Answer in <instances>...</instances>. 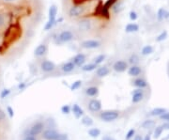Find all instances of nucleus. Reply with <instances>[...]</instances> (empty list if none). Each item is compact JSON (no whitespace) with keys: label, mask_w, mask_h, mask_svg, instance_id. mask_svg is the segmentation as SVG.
Wrapping results in <instances>:
<instances>
[{"label":"nucleus","mask_w":169,"mask_h":140,"mask_svg":"<svg viewBox=\"0 0 169 140\" xmlns=\"http://www.w3.org/2000/svg\"><path fill=\"white\" fill-rule=\"evenodd\" d=\"M74 39V34L71 30H63L55 38V42L56 44H67V42H70Z\"/></svg>","instance_id":"1"},{"label":"nucleus","mask_w":169,"mask_h":140,"mask_svg":"<svg viewBox=\"0 0 169 140\" xmlns=\"http://www.w3.org/2000/svg\"><path fill=\"white\" fill-rule=\"evenodd\" d=\"M86 9V8L84 4H81V3L76 4V5H73L72 7L70 8L68 14H69V16L71 18H77V17H80L83 14H85Z\"/></svg>","instance_id":"2"},{"label":"nucleus","mask_w":169,"mask_h":140,"mask_svg":"<svg viewBox=\"0 0 169 140\" xmlns=\"http://www.w3.org/2000/svg\"><path fill=\"white\" fill-rule=\"evenodd\" d=\"M118 117H119V113L117 110H105L100 114V118L104 122L114 121Z\"/></svg>","instance_id":"3"},{"label":"nucleus","mask_w":169,"mask_h":140,"mask_svg":"<svg viewBox=\"0 0 169 140\" xmlns=\"http://www.w3.org/2000/svg\"><path fill=\"white\" fill-rule=\"evenodd\" d=\"M44 129V124L41 121H37L34 123L28 131V135H33V136H37L40 134H42Z\"/></svg>","instance_id":"4"},{"label":"nucleus","mask_w":169,"mask_h":140,"mask_svg":"<svg viewBox=\"0 0 169 140\" xmlns=\"http://www.w3.org/2000/svg\"><path fill=\"white\" fill-rule=\"evenodd\" d=\"M77 27L81 32H88L92 28V23L89 19L84 18L77 23Z\"/></svg>","instance_id":"5"},{"label":"nucleus","mask_w":169,"mask_h":140,"mask_svg":"<svg viewBox=\"0 0 169 140\" xmlns=\"http://www.w3.org/2000/svg\"><path fill=\"white\" fill-rule=\"evenodd\" d=\"M101 44L98 40H86L81 42V47L84 49H97L100 47Z\"/></svg>","instance_id":"6"},{"label":"nucleus","mask_w":169,"mask_h":140,"mask_svg":"<svg viewBox=\"0 0 169 140\" xmlns=\"http://www.w3.org/2000/svg\"><path fill=\"white\" fill-rule=\"evenodd\" d=\"M129 68V63L125 60H118L113 65V70L116 72H124Z\"/></svg>","instance_id":"7"},{"label":"nucleus","mask_w":169,"mask_h":140,"mask_svg":"<svg viewBox=\"0 0 169 140\" xmlns=\"http://www.w3.org/2000/svg\"><path fill=\"white\" fill-rule=\"evenodd\" d=\"M40 70L43 72H52L55 70L56 66H55V64L51 61V60H47V59H45L43 60L41 63H40Z\"/></svg>","instance_id":"8"},{"label":"nucleus","mask_w":169,"mask_h":140,"mask_svg":"<svg viewBox=\"0 0 169 140\" xmlns=\"http://www.w3.org/2000/svg\"><path fill=\"white\" fill-rule=\"evenodd\" d=\"M59 133L55 129H46L42 132V137L44 140H56Z\"/></svg>","instance_id":"9"},{"label":"nucleus","mask_w":169,"mask_h":140,"mask_svg":"<svg viewBox=\"0 0 169 140\" xmlns=\"http://www.w3.org/2000/svg\"><path fill=\"white\" fill-rule=\"evenodd\" d=\"M86 56L83 53H78L72 58V61L73 62V64L75 65V67H79L81 68L84 64L86 63Z\"/></svg>","instance_id":"10"},{"label":"nucleus","mask_w":169,"mask_h":140,"mask_svg":"<svg viewBox=\"0 0 169 140\" xmlns=\"http://www.w3.org/2000/svg\"><path fill=\"white\" fill-rule=\"evenodd\" d=\"M88 110L91 111V112H99L100 111L101 109V103L100 100H97V99H92L90 100L89 103H88Z\"/></svg>","instance_id":"11"},{"label":"nucleus","mask_w":169,"mask_h":140,"mask_svg":"<svg viewBox=\"0 0 169 140\" xmlns=\"http://www.w3.org/2000/svg\"><path fill=\"white\" fill-rule=\"evenodd\" d=\"M47 51H48L47 45L45 44H40L35 48V50H34V56L37 58H41L46 55Z\"/></svg>","instance_id":"12"},{"label":"nucleus","mask_w":169,"mask_h":140,"mask_svg":"<svg viewBox=\"0 0 169 140\" xmlns=\"http://www.w3.org/2000/svg\"><path fill=\"white\" fill-rule=\"evenodd\" d=\"M144 99V92L142 90V89H134L132 92V103H140L142 100Z\"/></svg>","instance_id":"13"},{"label":"nucleus","mask_w":169,"mask_h":140,"mask_svg":"<svg viewBox=\"0 0 169 140\" xmlns=\"http://www.w3.org/2000/svg\"><path fill=\"white\" fill-rule=\"evenodd\" d=\"M95 71H96V76L99 78H104L110 73V70L107 66H100Z\"/></svg>","instance_id":"14"},{"label":"nucleus","mask_w":169,"mask_h":140,"mask_svg":"<svg viewBox=\"0 0 169 140\" xmlns=\"http://www.w3.org/2000/svg\"><path fill=\"white\" fill-rule=\"evenodd\" d=\"M60 69H61V71L63 72H65V73H70V72H73L74 71V69H75V65L73 64V62L71 60V61H67V62H64L62 65H61V67H60Z\"/></svg>","instance_id":"15"},{"label":"nucleus","mask_w":169,"mask_h":140,"mask_svg":"<svg viewBox=\"0 0 169 140\" xmlns=\"http://www.w3.org/2000/svg\"><path fill=\"white\" fill-rule=\"evenodd\" d=\"M56 14H58V7L55 5H51L48 10V21L55 22L56 21Z\"/></svg>","instance_id":"16"},{"label":"nucleus","mask_w":169,"mask_h":140,"mask_svg":"<svg viewBox=\"0 0 169 140\" xmlns=\"http://www.w3.org/2000/svg\"><path fill=\"white\" fill-rule=\"evenodd\" d=\"M142 72V69L137 65H132L130 68H128V74L132 77H137Z\"/></svg>","instance_id":"17"},{"label":"nucleus","mask_w":169,"mask_h":140,"mask_svg":"<svg viewBox=\"0 0 169 140\" xmlns=\"http://www.w3.org/2000/svg\"><path fill=\"white\" fill-rule=\"evenodd\" d=\"M85 93L88 97H97L99 95V89L95 86H91L85 89Z\"/></svg>","instance_id":"18"},{"label":"nucleus","mask_w":169,"mask_h":140,"mask_svg":"<svg viewBox=\"0 0 169 140\" xmlns=\"http://www.w3.org/2000/svg\"><path fill=\"white\" fill-rule=\"evenodd\" d=\"M97 68H98V65H96V64L93 63V62H90V63H85L84 65L81 67V70H82L83 72H88L95 71Z\"/></svg>","instance_id":"19"},{"label":"nucleus","mask_w":169,"mask_h":140,"mask_svg":"<svg viewBox=\"0 0 169 140\" xmlns=\"http://www.w3.org/2000/svg\"><path fill=\"white\" fill-rule=\"evenodd\" d=\"M133 86L136 89H144L146 88V86H148V83H146V81L143 78H137V79H135L133 82H132Z\"/></svg>","instance_id":"20"},{"label":"nucleus","mask_w":169,"mask_h":140,"mask_svg":"<svg viewBox=\"0 0 169 140\" xmlns=\"http://www.w3.org/2000/svg\"><path fill=\"white\" fill-rule=\"evenodd\" d=\"M72 113L73 115L75 116V117L79 118V117H81L83 115H84V110L81 108L80 106H79L77 103L73 104L72 107Z\"/></svg>","instance_id":"21"},{"label":"nucleus","mask_w":169,"mask_h":140,"mask_svg":"<svg viewBox=\"0 0 169 140\" xmlns=\"http://www.w3.org/2000/svg\"><path fill=\"white\" fill-rule=\"evenodd\" d=\"M138 30H139V26L135 23L127 24L125 26V31L127 33H133V32H137Z\"/></svg>","instance_id":"22"},{"label":"nucleus","mask_w":169,"mask_h":140,"mask_svg":"<svg viewBox=\"0 0 169 140\" xmlns=\"http://www.w3.org/2000/svg\"><path fill=\"white\" fill-rule=\"evenodd\" d=\"M111 9H112L113 13H115V14L119 13L121 10L123 9V3L120 2V1H117L114 5H113V7L111 8Z\"/></svg>","instance_id":"23"},{"label":"nucleus","mask_w":169,"mask_h":140,"mask_svg":"<svg viewBox=\"0 0 169 140\" xmlns=\"http://www.w3.org/2000/svg\"><path fill=\"white\" fill-rule=\"evenodd\" d=\"M167 110L165 108H162V107H157V108H154L150 111V116H153V117H158V116H161L163 115L164 113H165Z\"/></svg>","instance_id":"24"},{"label":"nucleus","mask_w":169,"mask_h":140,"mask_svg":"<svg viewBox=\"0 0 169 140\" xmlns=\"http://www.w3.org/2000/svg\"><path fill=\"white\" fill-rule=\"evenodd\" d=\"M154 52V48L151 45H146L141 50V55L143 56H149Z\"/></svg>","instance_id":"25"},{"label":"nucleus","mask_w":169,"mask_h":140,"mask_svg":"<svg viewBox=\"0 0 169 140\" xmlns=\"http://www.w3.org/2000/svg\"><path fill=\"white\" fill-rule=\"evenodd\" d=\"M128 63L131 65H137L139 63V57L137 54H132L128 59Z\"/></svg>","instance_id":"26"},{"label":"nucleus","mask_w":169,"mask_h":140,"mask_svg":"<svg viewBox=\"0 0 169 140\" xmlns=\"http://www.w3.org/2000/svg\"><path fill=\"white\" fill-rule=\"evenodd\" d=\"M106 59V55H104V54H100V55H98L96 56L94 58H93V63H95L96 65H100L101 63H103L104 60Z\"/></svg>","instance_id":"27"},{"label":"nucleus","mask_w":169,"mask_h":140,"mask_svg":"<svg viewBox=\"0 0 169 140\" xmlns=\"http://www.w3.org/2000/svg\"><path fill=\"white\" fill-rule=\"evenodd\" d=\"M87 134L89 136H91V137H98L100 135V130L98 128H90L89 130L87 131Z\"/></svg>","instance_id":"28"},{"label":"nucleus","mask_w":169,"mask_h":140,"mask_svg":"<svg viewBox=\"0 0 169 140\" xmlns=\"http://www.w3.org/2000/svg\"><path fill=\"white\" fill-rule=\"evenodd\" d=\"M81 122L83 125L86 126V127H89V126H91L93 124V121H92V118L90 117H82V120H81Z\"/></svg>","instance_id":"29"},{"label":"nucleus","mask_w":169,"mask_h":140,"mask_svg":"<svg viewBox=\"0 0 169 140\" xmlns=\"http://www.w3.org/2000/svg\"><path fill=\"white\" fill-rule=\"evenodd\" d=\"M167 36H168L167 31H166V30H164V31H162L161 33H160L159 35H158V36L156 37V41H157V42L164 41V40H166Z\"/></svg>","instance_id":"30"},{"label":"nucleus","mask_w":169,"mask_h":140,"mask_svg":"<svg viewBox=\"0 0 169 140\" xmlns=\"http://www.w3.org/2000/svg\"><path fill=\"white\" fill-rule=\"evenodd\" d=\"M163 131H164V128H163L162 125H161V126H157V127L155 128V130H154V133H153L154 137H155V138H159V137L162 135Z\"/></svg>","instance_id":"31"},{"label":"nucleus","mask_w":169,"mask_h":140,"mask_svg":"<svg viewBox=\"0 0 169 140\" xmlns=\"http://www.w3.org/2000/svg\"><path fill=\"white\" fill-rule=\"evenodd\" d=\"M155 125V122L152 121V120H148V121H145L143 123H142V127L144 129H150L151 127H153Z\"/></svg>","instance_id":"32"},{"label":"nucleus","mask_w":169,"mask_h":140,"mask_svg":"<svg viewBox=\"0 0 169 140\" xmlns=\"http://www.w3.org/2000/svg\"><path fill=\"white\" fill-rule=\"evenodd\" d=\"M82 80H76L75 82H73L72 85H71V90H76L78 89L79 88H81V86H82Z\"/></svg>","instance_id":"33"},{"label":"nucleus","mask_w":169,"mask_h":140,"mask_svg":"<svg viewBox=\"0 0 169 140\" xmlns=\"http://www.w3.org/2000/svg\"><path fill=\"white\" fill-rule=\"evenodd\" d=\"M55 22H51V21H47V23L45 24V26H44V30L45 31H49V30H51L55 26Z\"/></svg>","instance_id":"34"},{"label":"nucleus","mask_w":169,"mask_h":140,"mask_svg":"<svg viewBox=\"0 0 169 140\" xmlns=\"http://www.w3.org/2000/svg\"><path fill=\"white\" fill-rule=\"evenodd\" d=\"M117 1H118V0H106L105 3L104 4V7H105L108 9H111L113 5H114Z\"/></svg>","instance_id":"35"},{"label":"nucleus","mask_w":169,"mask_h":140,"mask_svg":"<svg viewBox=\"0 0 169 140\" xmlns=\"http://www.w3.org/2000/svg\"><path fill=\"white\" fill-rule=\"evenodd\" d=\"M9 94H10V89H4L1 91V93H0V98H1V99H5V98H7V97H8Z\"/></svg>","instance_id":"36"},{"label":"nucleus","mask_w":169,"mask_h":140,"mask_svg":"<svg viewBox=\"0 0 169 140\" xmlns=\"http://www.w3.org/2000/svg\"><path fill=\"white\" fill-rule=\"evenodd\" d=\"M71 110H72V108H71V106L69 104H65L61 107V112L63 114H70Z\"/></svg>","instance_id":"37"},{"label":"nucleus","mask_w":169,"mask_h":140,"mask_svg":"<svg viewBox=\"0 0 169 140\" xmlns=\"http://www.w3.org/2000/svg\"><path fill=\"white\" fill-rule=\"evenodd\" d=\"M129 17L132 21H136L138 18V14L136 12H134V10H131L130 13H129Z\"/></svg>","instance_id":"38"},{"label":"nucleus","mask_w":169,"mask_h":140,"mask_svg":"<svg viewBox=\"0 0 169 140\" xmlns=\"http://www.w3.org/2000/svg\"><path fill=\"white\" fill-rule=\"evenodd\" d=\"M6 25V18H5V15L0 13V29H2Z\"/></svg>","instance_id":"39"},{"label":"nucleus","mask_w":169,"mask_h":140,"mask_svg":"<svg viewBox=\"0 0 169 140\" xmlns=\"http://www.w3.org/2000/svg\"><path fill=\"white\" fill-rule=\"evenodd\" d=\"M157 18L159 21H163L164 20V8H161L159 9L157 12Z\"/></svg>","instance_id":"40"},{"label":"nucleus","mask_w":169,"mask_h":140,"mask_svg":"<svg viewBox=\"0 0 169 140\" xmlns=\"http://www.w3.org/2000/svg\"><path fill=\"white\" fill-rule=\"evenodd\" d=\"M134 134H135L134 129H131V130H129L128 133H127V135H126V140H130L132 137H133Z\"/></svg>","instance_id":"41"},{"label":"nucleus","mask_w":169,"mask_h":140,"mask_svg":"<svg viewBox=\"0 0 169 140\" xmlns=\"http://www.w3.org/2000/svg\"><path fill=\"white\" fill-rule=\"evenodd\" d=\"M160 118L162 121H167V122H169V112H165V113H164L163 115H161L160 116Z\"/></svg>","instance_id":"42"},{"label":"nucleus","mask_w":169,"mask_h":140,"mask_svg":"<svg viewBox=\"0 0 169 140\" xmlns=\"http://www.w3.org/2000/svg\"><path fill=\"white\" fill-rule=\"evenodd\" d=\"M7 112H8V114H9V116L10 117H12L14 116V111H13L12 108H11V106H8L7 107Z\"/></svg>","instance_id":"43"},{"label":"nucleus","mask_w":169,"mask_h":140,"mask_svg":"<svg viewBox=\"0 0 169 140\" xmlns=\"http://www.w3.org/2000/svg\"><path fill=\"white\" fill-rule=\"evenodd\" d=\"M56 140H69V138H68V135L65 134H59Z\"/></svg>","instance_id":"44"},{"label":"nucleus","mask_w":169,"mask_h":140,"mask_svg":"<svg viewBox=\"0 0 169 140\" xmlns=\"http://www.w3.org/2000/svg\"><path fill=\"white\" fill-rule=\"evenodd\" d=\"M169 18V12L167 9H164V19H168Z\"/></svg>","instance_id":"45"},{"label":"nucleus","mask_w":169,"mask_h":140,"mask_svg":"<svg viewBox=\"0 0 169 140\" xmlns=\"http://www.w3.org/2000/svg\"><path fill=\"white\" fill-rule=\"evenodd\" d=\"M26 85L25 83H20V84L18 85V89H19L20 90L25 89H26Z\"/></svg>","instance_id":"46"},{"label":"nucleus","mask_w":169,"mask_h":140,"mask_svg":"<svg viewBox=\"0 0 169 140\" xmlns=\"http://www.w3.org/2000/svg\"><path fill=\"white\" fill-rule=\"evenodd\" d=\"M101 140H116L114 137H112L110 135H104L103 138H101Z\"/></svg>","instance_id":"47"},{"label":"nucleus","mask_w":169,"mask_h":140,"mask_svg":"<svg viewBox=\"0 0 169 140\" xmlns=\"http://www.w3.org/2000/svg\"><path fill=\"white\" fill-rule=\"evenodd\" d=\"M24 140H37L36 139V136H33V135H26L25 138H24Z\"/></svg>","instance_id":"48"},{"label":"nucleus","mask_w":169,"mask_h":140,"mask_svg":"<svg viewBox=\"0 0 169 140\" xmlns=\"http://www.w3.org/2000/svg\"><path fill=\"white\" fill-rule=\"evenodd\" d=\"M133 140H143V137L140 135H136L134 136Z\"/></svg>","instance_id":"49"},{"label":"nucleus","mask_w":169,"mask_h":140,"mask_svg":"<svg viewBox=\"0 0 169 140\" xmlns=\"http://www.w3.org/2000/svg\"><path fill=\"white\" fill-rule=\"evenodd\" d=\"M162 126H163V128H164V129H167V130H169V122L164 123V124H163Z\"/></svg>","instance_id":"50"},{"label":"nucleus","mask_w":169,"mask_h":140,"mask_svg":"<svg viewBox=\"0 0 169 140\" xmlns=\"http://www.w3.org/2000/svg\"><path fill=\"white\" fill-rule=\"evenodd\" d=\"M4 112L2 111V110H0V118H3L4 117Z\"/></svg>","instance_id":"51"},{"label":"nucleus","mask_w":169,"mask_h":140,"mask_svg":"<svg viewBox=\"0 0 169 140\" xmlns=\"http://www.w3.org/2000/svg\"><path fill=\"white\" fill-rule=\"evenodd\" d=\"M143 140H150V135H146V137H145Z\"/></svg>","instance_id":"52"},{"label":"nucleus","mask_w":169,"mask_h":140,"mask_svg":"<svg viewBox=\"0 0 169 140\" xmlns=\"http://www.w3.org/2000/svg\"><path fill=\"white\" fill-rule=\"evenodd\" d=\"M4 1H5V2H9V3H10V2H14V1H16V0H4Z\"/></svg>","instance_id":"53"}]
</instances>
